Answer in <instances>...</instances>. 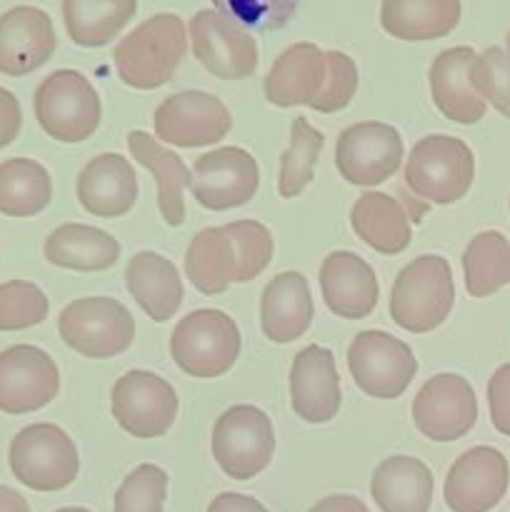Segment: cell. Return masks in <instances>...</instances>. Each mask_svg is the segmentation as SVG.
<instances>
[{
    "label": "cell",
    "mask_w": 510,
    "mask_h": 512,
    "mask_svg": "<svg viewBox=\"0 0 510 512\" xmlns=\"http://www.w3.org/2000/svg\"><path fill=\"white\" fill-rule=\"evenodd\" d=\"M505 50L510 53V30H508V35H505Z\"/></svg>",
    "instance_id": "46"
},
{
    "label": "cell",
    "mask_w": 510,
    "mask_h": 512,
    "mask_svg": "<svg viewBox=\"0 0 510 512\" xmlns=\"http://www.w3.org/2000/svg\"><path fill=\"white\" fill-rule=\"evenodd\" d=\"M470 83L485 105H493L510 118V53L505 48H488L470 65Z\"/></svg>",
    "instance_id": "38"
},
{
    "label": "cell",
    "mask_w": 510,
    "mask_h": 512,
    "mask_svg": "<svg viewBox=\"0 0 510 512\" xmlns=\"http://www.w3.org/2000/svg\"><path fill=\"white\" fill-rule=\"evenodd\" d=\"M488 405L493 428L510 438V363L500 365L488 380Z\"/></svg>",
    "instance_id": "40"
},
{
    "label": "cell",
    "mask_w": 510,
    "mask_h": 512,
    "mask_svg": "<svg viewBox=\"0 0 510 512\" xmlns=\"http://www.w3.org/2000/svg\"><path fill=\"white\" fill-rule=\"evenodd\" d=\"M113 418L128 435L153 440L168 433L178 415L173 385L150 370H130L113 385Z\"/></svg>",
    "instance_id": "13"
},
{
    "label": "cell",
    "mask_w": 510,
    "mask_h": 512,
    "mask_svg": "<svg viewBox=\"0 0 510 512\" xmlns=\"http://www.w3.org/2000/svg\"><path fill=\"white\" fill-rule=\"evenodd\" d=\"M63 343L85 358L105 360L133 345L135 320L123 303L113 298H80L63 308L58 318Z\"/></svg>",
    "instance_id": "8"
},
{
    "label": "cell",
    "mask_w": 510,
    "mask_h": 512,
    "mask_svg": "<svg viewBox=\"0 0 510 512\" xmlns=\"http://www.w3.org/2000/svg\"><path fill=\"white\" fill-rule=\"evenodd\" d=\"M188 50L183 18L173 13L150 15L130 30L113 50L115 68L128 88L153 90L170 83Z\"/></svg>",
    "instance_id": "2"
},
{
    "label": "cell",
    "mask_w": 510,
    "mask_h": 512,
    "mask_svg": "<svg viewBox=\"0 0 510 512\" xmlns=\"http://www.w3.org/2000/svg\"><path fill=\"white\" fill-rule=\"evenodd\" d=\"M195 60L223 80H243L258 68V40L240 28L220 5L203 8L190 18Z\"/></svg>",
    "instance_id": "11"
},
{
    "label": "cell",
    "mask_w": 510,
    "mask_h": 512,
    "mask_svg": "<svg viewBox=\"0 0 510 512\" xmlns=\"http://www.w3.org/2000/svg\"><path fill=\"white\" fill-rule=\"evenodd\" d=\"M158 140L178 148H203L223 140L233 128L228 105L203 90L168 95L153 115Z\"/></svg>",
    "instance_id": "14"
},
{
    "label": "cell",
    "mask_w": 510,
    "mask_h": 512,
    "mask_svg": "<svg viewBox=\"0 0 510 512\" xmlns=\"http://www.w3.org/2000/svg\"><path fill=\"white\" fill-rule=\"evenodd\" d=\"M210 448L228 478L250 480L263 473L273 460V423L255 405H233L215 420Z\"/></svg>",
    "instance_id": "9"
},
{
    "label": "cell",
    "mask_w": 510,
    "mask_h": 512,
    "mask_svg": "<svg viewBox=\"0 0 510 512\" xmlns=\"http://www.w3.org/2000/svg\"><path fill=\"white\" fill-rule=\"evenodd\" d=\"M370 495L383 512H428L433 503V473L410 455H393L375 468Z\"/></svg>",
    "instance_id": "26"
},
{
    "label": "cell",
    "mask_w": 510,
    "mask_h": 512,
    "mask_svg": "<svg viewBox=\"0 0 510 512\" xmlns=\"http://www.w3.org/2000/svg\"><path fill=\"white\" fill-rule=\"evenodd\" d=\"M403 163V138L388 123L365 120L348 125L335 145V165L343 180L360 188L393 178Z\"/></svg>",
    "instance_id": "12"
},
{
    "label": "cell",
    "mask_w": 510,
    "mask_h": 512,
    "mask_svg": "<svg viewBox=\"0 0 510 512\" xmlns=\"http://www.w3.org/2000/svg\"><path fill=\"white\" fill-rule=\"evenodd\" d=\"M410 213H405L403 205L388 193H368L355 200L350 210V225L355 235L363 240L368 248L383 255H398L413 240V228H410Z\"/></svg>",
    "instance_id": "29"
},
{
    "label": "cell",
    "mask_w": 510,
    "mask_h": 512,
    "mask_svg": "<svg viewBox=\"0 0 510 512\" xmlns=\"http://www.w3.org/2000/svg\"><path fill=\"white\" fill-rule=\"evenodd\" d=\"M328 80V60L315 43H295L285 48L265 75V98L278 108L313 105L323 95Z\"/></svg>",
    "instance_id": "22"
},
{
    "label": "cell",
    "mask_w": 510,
    "mask_h": 512,
    "mask_svg": "<svg viewBox=\"0 0 510 512\" xmlns=\"http://www.w3.org/2000/svg\"><path fill=\"white\" fill-rule=\"evenodd\" d=\"M348 370L355 385L370 398H400L418 373L408 343L385 330H363L348 348Z\"/></svg>",
    "instance_id": "10"
},
{
    "label": "cell",
    "mask_w": 510,
    "mask_h": 512,
    "mask_svg": "<svg viewBox=\"0 0 510 512\" xmlns=\"http://www.w3.org/2000/svg\"><path fill=\"white\" fill-rule=\"evenodd\" d=\"M508 485L510 465L505 455L490 445H478L450 465L443 498L453 512H490L505 498Z\"/></svg>",
    "instance_id": "18"
},
{
    "label": "cell",
    "mask_w": 510,
    "mask_h": 512,
    "mask_svg": "<svg viewBox=\"0 0 510 512\" xmlns=\"http://www.w3.org/2000/svg\"><path fill=\"white\" fill-rule=\"evenodd\" d=\"M35 118L40 128L60 143H83L103 118L98 90L78 70H55L35 90Z\"/></svg>",
    "instance_id": "7"
},
{
    "label": "cell",
    "mask_w": 510,
    "mask_h": 512,
    "mask_svg": "<svg viewBox=\"0 0 510 512\" xmlns=\"http://www.w3.org/2000/svg\"><path fill=\"white\" fill-rule=\"evenodd\" d=\"M208 512H270L263 503L240 493H220L218 498L210 500Z\"/></svg>",
    "instance_id": "42"
},
{
    "label": "cell",
    "mask_w": 510,
    "mask_h": 512,
    "mask_svg": "<svg viewBox=\"0 0 510 512\" xmlns=\"http://www.w3.org/2000/svg\"><path fill=\"white\" fill-rule=\"evenodd\" d=\"M0 512H30V505L28 500L20 493H15L13 488L0 485Z\"/></svg>",
    "instance_id": "44"
},
{
    "label": "cell",
    "mask_w": 510,
    "mask_h": 512,
    "mask_svg": "<svg viewBox=\"0 0 510 512\" xmlns=\"http://www.w3.org/2000/svg\"><path fill=\"white\" fill-rule=\"evenodd\" d=\"M465 290L473 298H488L510 283V243L498 230H483L463 253Z\"/></svg>",
    "instance_id": "34"
},
{
    "label": "cell",
    "mask_w": 510,
    "mask_h": 512,
    "mask_svg": "<svg viewBox=\"0 0 510 512\" xmlns=\"http://www.w3.org/2000/svg\"><path fill=\"white\" fill-rule=\"evenodd\" d=\"M325 60H328V80H325L323 95L310 108L318 113H338L348 108L358 90V65L340 50H328Z\"/></svg>",
    "instance_id": "39"
},
{
    "label": "cell",
    "mask_w": 510,
    "mask_h": 512,
    "mask_svg": "<svg viewBox=\"0 0 510 512\" xmlns=\"http://www.w3.org/2000/svg\"><path fill=\"white\" fill-rule=\"evenodd\" d=\"M325 135L308 123V118L298 115L290 123V148L280 158L278 193L283 198H298L313 180L315 163L323 153Z\"/></svg>",
    "instance_id": "35"
},
{
    "label": "cell",
    "mask_w": 510,
    "mask_h": 512,
    "mask_svg": "<svg viewBox=\"0 0 510 512\" xmlns=\"http://www.w3.org/2000/svg\"><path fill=\"white\" fill-rule=\"evenodd\" d=\"M258 185V160L238 145H225L200 155L190 173V193L208 210H230L250 203Z\"/></svg>",
    "instance_id": "15"
},
{
    "label": "cell",
    "mask_w": 510,
    "mask_h": 512,
    "mask_svg": "<svg viewBox=\"0 0 510 512\" xmlns=\"http://www.w3.org/2000/svg\"><path fill=\"white\" fill-rule=\"evenodd\" d=\"M473 178V150L453 135H425L405 163V188L425 203L450 205L465 198Z\"/></svg>",
    "instance_id": "5"
},
{
    "label": "cell",
    "mask_w": 510,
    "mask_h": 512,
    "mask_svg": "<svg viewBox=\"0 0 510 512\" xmlns=\"http://www.w3.org/2000/svg\"><path fill=\"white\" fill-rule=\"evenodd\" d=\"M340 378L328 348L308 345L290 365V405L305 423H330L340 410Z\"/></svg>",
    "instance_id": "20"
},
{
    "label": "cell",
    "mask_w": 510,
    "mask_h": 512,
    "mask_svg": "<svg viewBox=\"0 0 510 512\" xmlns=\"http://www.w3.org/2000/svg\"><path fill=\"white\" fill-rule=\"evenodd\" d=\"M53 198L50 173L33 158H10L0 163V213L30 218L43 213Z\"/></svg>",
    "instance_id": "33"
},
{
    "label": "cell",
    "mask_w": 510,
    "mask_h": 512,
    "mask_svg": "<svg viewBox=\"0 0 510 512\" xmlns=\"http://www.w3.org/2000/svg\"><path fill=\"white\" fill-rule=\"evenodd\" d=\"M415 428L433 443H455L473 430L478 420V398L473 385L453 373L425 380L413 400Z\"/></svg>",
    "instance_id": "16"
},
{
    "label": "cell",
    "mask_w": 510,
    "mask_h": 512,
    "mask_svg": "<svg viewBox=\"0 0 510 512\" xmlns=\"http://www.w3.org/2000/svg\"><path fill=\"white\" fill-rule=\"evenodd\" d=\"M313 315V295L303 273L288 270L265 285L260 298V328L268 340L278 345L293 343L308 333Z\"/></svg>",
    "instance_id": "24"
},
{
    "label": "cell",
    "mask_w": 510,
    "mask_h": 512,
    "mask_svg": "<svg viewBox=\"0 0 510 512\" xmlns=\"http://www.w3.org/2000/svg\"><path fill=\"white\" fill-rule=\"evenodd\" d=\"M58 390V365L45 350L13 345L0 353V413L28 415L43 410Z\"/></svg>",
    "instance_id": "17"
},
{
    "label": "cell",
    "mask_w": 510,
    "mask_h": 512,
    "mask_svg": "<svg viewBox=\"0 0 510 512\" xmlns=\"http://www.w3.org/2000/svg\"><path fill=\"white\" fill-rule=\"evenodd\" d=\"M168 498V473L158 465H138L120 483L113 512H163Z\"/></svg>",
    "instance_id": "37"
},
{
    "label": "cell",
    "mask_w": 510,
    "mask_h": 512,
    "mask_svg": "<svg viewBox=\"0 0 510 512\" xmlns=\"http://www.w3.org/2000/svg\"><path fill=\"white\" fill-rule=\"evenodd\" d=\"M320 293L330 313L345 320H363L375 310L380 285L375 270L350 250H335L320 265Z\"/></svg>",
    "instance_id": "21"
},
{
    "label": "cell",
    "mask_w": 510,
    "mask_h": 512,
    "mask_svg": "<svg viewBox=\"0 0 510 512\" xmlns=\"http://www.w3.org/2000/svg\"><path fill=\"white\" fill-rule=\"evenodd\" d=\"M78 200L95 218H120L138 200V175L123 155L103 153L88 160L78 175Z\"/></svg>",
    "instance_id": "23"
},
{
    "label": "cell",
    "mask_w": 510,
    "mask_h": 512,
    "mask_svg": "<svg viewBox=\"0 0 510 512\" xmlns=\"http://www.w3.org/2000/svg\"><path fill=\"white\" fill-rule=\"evenodd\" d=\"M48 295L28 280H8L0 285V330L13 333L40 325L48 318Z\"/></svg>",
    "instance_id": "36"
},
{
    "label": "cell",
    "mask_w": 510,
    "mask_h": 512,
    "mask_svg": "<svg viewBox=\"0 0 510 512\" xmlns=\"http://www.w3.org/2000/svg\"><path fill=\"white\" fill-rule=\"evenodd\" d=\"M10 473L35 493H58L75 483L80 470L78 448L53 423L25 425L8 448Z\"/></svg>",
    "instance_id": "4"
},
{
    "label": "cell",
    "mask_w": 510,
    "mask_h": 512,
    "mask_svg": "<svg viewBox=\"0 0 510 512\" xmlns=\"http://www.w3.org/2000/svg\"><path fill=\"white\" fill-rule=\"evenodd\" d=\"M58 48L53 20L35 5H15L0 15V73L20 78L50 60Z\"/></svg>",
    "instance_id": "19"
},
{
    "label": "cell",
    "mask_w": 510,
    "mask_h": 512,
    "mask_svg": "<svg viewBox=\"0 0 510 512\" xmlns=\"http://www.w3.org/2000/svg\"><path fill=\"white\" fill-rule=\"evenodd\" d=\"M273 260V235L258 220L205 228L190 240L185 275L203 295H220L233 283L255 280Z\"/></svg>",
    "instance_id": "1"
},
{
    "label": "cell",
    "mask_w": 510,
    "mask_h": 512,
    "mask_svg": "<svg viewBox=\"0 0 510 512\" xmlns=\"http://www.w3.org/2000/svg\"><path fill=\"white\" fill-rule=\"evenodd\" d=\"M45 260L65 270L100 273L120 258V243L105 230L85 223H65L45 238Z\"/></svg>",
    "instance_id": "28"
},
{
    "label": "cell",
    "mask_w": 510,
    "mask_h": 512,
    "mask_svg": "<svg viewBox=\"0 0 510 512\" xmlns=\"http://www.w3.org/2000/svg\"><path fill=\"white\" fill-rule=\"evenodd\" d=\"M475 58L478 55L473 48L458 45V48L443 50L428 70L433 103L445 118L460 125H473L483 120L485 108H488L470 83V65L475 63Z\"/></svg>",
    "instance_id": "25"
},
{
    "label": "cell",
    "mask_w": 510,
    "mask_h": 512,
    "mask_svg": "<svg viewBox=\"0 0 510 512\" xmlns=\"http://www.w3.org/2000/svg\"><path fill=\"white\" fill-rule=\"evenodd\" d=\"M20 125H23V110H20L18 98L0 85V150L8 148L18 138Z\"/></svg>",
    "instance_id": "41"
},
{
    "label": "cell",
    "mask_w": 510,
    "mask_h": 512,
    "mask_svg": "<svg viewBox=\"0 0 510 512\" xmlns=\"http://www.w3.org/2000/svg\"><path fill=\"white\" fill-rule=\"evenodd\" d=\"M125 285L133 295L135 303L155 320L165 323L175 315V310L183 303V280L178 268L168 258L158 253H135L125 268Z\"/></svg>",
    "instance_id": "27"
},
{
    "label": "cell",
    "mask_w": 510,
    "mask_h": 512,
    "mask_svg": "<svg viewBox=\"0 0 510 512\" xmlns=\"http://www.w3.org/2000/svg\"><path fill=\"white\" fill-rule=\"evenodd\" d=\"M308 512H370L368 505L353 495H328L318 500Z\"/></svg>",
    "instance_id": "43"
},
{
    "label": "cell",
    "mask_w": 510,
    "mask_h": 512,
    "mask_svg": "<svg viewBox=\"0 0 510 512\" xmlns=\"http://www.w3.org/2000/svg\"><path fill=\"white\" fill-rule=\"evenodd\" d=\"M138 13L135 0H65L63 20L75 45L103 48Z\"/></svg>",
    "instance_id": "32"
},
{
    "label": "cell",
    "mask_w": 510,
    "mask_h": 512,
    "mask_svg": "<svg viewBox=\"0 0 510 512\" xmlns=\"http://www.w3.org/2000/svg\"><path fill=\"white\" fill-rule=\"evenodd\" d=\"M55 512H90L88 508H60V510H55Z\"/></svg>",
    "instance_id": "45"
},
{
    "label": "cell",
    "mask_w": 510,
    "mask_h": 512,
    "mask_svg": "<svg viewBox=\"0 0 510 512\" xmlns=\"http://www.w3.org/2000/svg\"><path fill=\"white\" fill-rule=\"evenodd\" d=\"M128 150L143 168L158 180V208L163 215L165 223L170 228H178L185 223V203H183V190L190 188V170L183 163L180 155L173 150L163 148L158 140L145 130H133L128 133Z\"/></svg>",
    "instance_id": "30"
},
{
    "label": "cell",
    "mask_w": 510,
    "mask_h": 512,
    "mask_svg": "<svg viewBox=\"0 0 510 512\" xmlns=\"http://www.w3.org/2000/svg\"><path fill=\"white\" fill-rule=\"evenodd\" d=\"M458 23V0H385L380 5V25L385 33L408 43L443 38L453 33Z\"/></svg>",
    "instance_id": "31"
},
{
    "label": "cell",
    "mask_w": 510,
    "mask_h": 512,
    "mask_svg": "<svg viewBox=\"0 0 510 512\" xmlns=\"http://www.w3.org/2000/svg\"><path fill=\"white\" fill-rule=\"evenodd\" d=\"M240 328L223 310L200 308L185 315L170 335V355L193 378H220L240 355Z\"/></svg>",
    "instance_id": "6"
},
{
    "label": "cell",
    "mask_w": 510,
    "mask_h": 512,
    "mask_svg": "<svg viewBox=\"0 0 510 512\" xmlns=\"http://www.w3.org/2000/svg\"><path fill=\"white\" fill-rule=\"evenodd\" d=\"M455 303L453 270L443 255H420L405 265L390 293V318L408 333L440 328Z\"/></svg>",
    "instance_id": "3"
}]
</instances>
